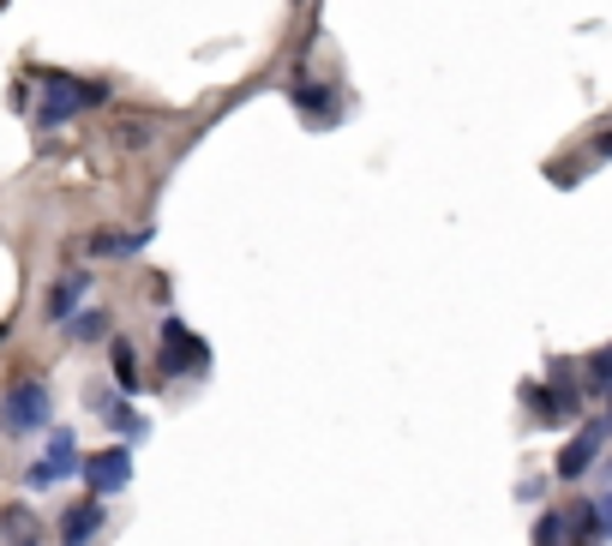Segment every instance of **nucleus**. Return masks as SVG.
<instances>
[{
	"mask_svg": "<svg viewBox=\"0 0 612 546\" xmlns=\"http://www.w3.org/2000/svg\"><path fill=\"white\" fill-rule=\"evenodd\" d=\"M91 102H102V84L72 79V72H42V109H37L42 127H61L79 109H91Z\"/></svg>",
	"mask_w": 612,
	"mask_h": 546,
	"instance_id": "obj_1",
	"label": "nucleus"
},
{
	"mask_svg": "<svg viewBox=\"0 0 612 546\" xmlns=\"http://www.w3.org/2000/svg\"><path fill=\"white\" fill-rule=\"evenodd\" d=\"M49 415H54V391L37 385V378H24V385L0 396V426L7 433H37V426H49Z\"/></svg>",
	"mask_w": 612,
	"mask_h": 546,
	"instance_id": "obj_2",
	"label": "nucleus"
},
{
	"mask_svg": "<svg viewBox=\"0 0 612 546\" xmlns=\"http://www.w3.org/2000/svg\"><path fill=\"white\" fill-rule=\"evenodd\" d=\"M84 481H91V493H97V498H114V493H127V486H132V451H127V445H109V451H97L91 463H84Z\"/></svg>",
	"mask_w": 612,
	"mask_h": 546,
	"instance_id": "obj_3",
	"label": "nucleus"
},
{
	"mask_svg": "<svg viewBox=\"0 0 612 546\" xmlns=\"http://www.w3.org/2000/svg\"><path fill=\"white\" fill-rule=\"evenodd\" d=\"M192 366H204V343L187 331L181 318H169L162 324V373L181 378V373H192Z\"/></svg>",
	"mask_w": 612,
	"mask_h": 546,
	"instance_id": "obj_4",
	"label": "nucleus"
},
{
	"mask_svg": "<svg viewBox=\"0 0 612 546\" xmlns=\"http://www.w3.org/2000/svg\"><path fill=\"white\" fill-rule=\"evenodd\" d=\"M67 475H79V451H72V433H49V451L31 463V486H61Z\"/></svg>",
	"mask_w": 612,
	"mask_h": 546,
	"instance_id": "obj_5",
	"label": "nucleus"
},
{
	"mask_svg": "<svg viewBox=\"0 0 612 546\" xmlns=\"http://www.w3.org/2000/svg\"><path fill=\"white\" fill-rule=\"evenodd\" d=\"M601 445H606V426L601 421H589L582 433L571 438V445L559 451V481H582L594 468V456H601Z\"/></svg>",
	"mask_w": 612,
	"mask_h": 546,
	"instance_id": "obj_6",
	"label": "nucleus"
},
{
	"mask_svg": "<svg viewBox=\"0 0 612 546\" xmlns=\"http://www.w3.org/2000/svg\"><path fill=\"white\" fill-rule=\"evenodd\" d=\"M97 528H102V498H97V493L79 498V505L61 516V540H67V546H91Z\"/></svg>",
	"mask_w": 612,
	"mask_h": 546,
	"instance_id": "obj_7",
	"label": "nucleus"
},
{
	"mask_svg": "<svg viewBox=\"0 0 612 546\" xmlns=\"http://www.w3.org/2000/svg\"><path fill=\"white\" fill-rule=\"evenodd\" d=\"M0 540L7 546H42V523L24 505H0Z\"/></svg>",
	"mask_w": 612,
	"mask_h": 546,
	"instance_id": "obj_8",
	"label": "nucleus"
},
{
	"mask_svg": "<svg viewBox=\"0 0 612 546\" xmlns=\"http://www.w3.org/2000/svg\"><path fill=\"white\" fill-rule=\"evenodd\" d=\"M529 403H534L541 421H571L576 415V391H564V385H529Z\"/></svg>",
	"mask_w": 612,
	"mask_h": 546,
	"instance_id": "obj_9",
	"label": "nucleus"
},
{
	"mask_svg": "<svg viewBox=\"0 0 612 546\" xmlns=\"http://www.w3.org/2000/svg\"><path fill=\"white\" fill-rule=\"evenodd\" d=\"M79 301H84V276H72V283L49 289V301H42V313H49L54 324H67L72 313H79Z\"/></svg>",
	"mask_w": 612,
	"mask_h": 546,
	"instance_id": "obj_10",
	"label": "nucleus"
},
{
	"mask_svg": "<svg viewBox=\"0 0 612 546\" xmlns=\"http://www.w3.org/2000/svg\"><path fill=\"white\" fill-rule=\"evenodd\" d=\"M144 241H151V234H114V229H97V234H91V253H97V259H127V253H139Z\"/></svg>",
	"mask_w": 612,
	"mask_h": 546,
	"instance_id": "obj_11",
	"label": "nucleus"
},
{
	"mask_svg": "<svg viewBox=\"0 0 612 546\" xmlns=\"http://www.w3.org/2000/svg\"><path fill=\"white\" fill-rule=\"evenodd\" d=\"M109 361H114V378H121V391L132 396V391H139V354H132V343H109Z\"/></svg>",
	"mask_w": 612,
	"mask_h": 546,
	"instance_id": "obj_12",
	"label": "nucleus"
},
{
	"mask_svg": "<svg viewBox=\"0 0 612 546\" xmlns=\"http://www.w3.org/2000/svg\"><path fill=\"white\" fill-rule=\"evenodd\" d=\"M102 331H109V313H102V306H97V313H79V318H67V336H72V343H97Z\"/></svg>",
	"mask_w": 612,
	"mask_h": 546,
	"instance_id": "obj_13",
	"label": "nucleus"
},
{
	"mask_svg": "<svg viewBox=\"0 0 612 546\" xmlns=\"http://www.w3.org/2000/svg\"><path fill=\"white\" fill-rule=\"evenodd\" d=\"M564 523L576 528V540H606V528H601V510H594V505H576L571 516H564Z\"/></svg>",
	"mask_w": 612,
	"mask_h": 546,
	"instance_id": "obj_14",
	"label": "nucleus"
},
{
	"mask_svg": "<svg viewBox=\"0 0 612 546\" xmlns=\"http://www.w3.org/2000/svg\"><path fill=\"white\" fill-rule=\"evenodd\" d=\"M589 385L601 391V396H612V343H606V348L589 361Z\"/></svg>",
	"mask_w": 612,
	"mask_h": 546,
	"instance_id": "obj_15",
	"label": "nucleus"
},
{
	"mask_svg": "<svg viewBox=\"0 0 612 546\" xmlns=\"http://www.w3.org/2000/svg\"><path fill=\"white\" fill-rule=\"evenodd\" d=\"M564 528H571V523H564L559 510H546L541 528H534V546H564Z\"/></svg>",
	"mask_w": 612,
	"mask_h": 546,
	"instance_id": "obj_16",
	"label": "nucleus"
},
{
	"mask_svg": "<svg viewBox=\"0 0 612 546\" xmlns=\"http://www.w3.org/2000/svg\"><path fill=\"white\" fill-rule=\"evenodd\" d=\"M594 510H601V528H606V540H612V493L601 498V505H594Z\"/></svg>",
	"mask_w": 612,
	"mask_h": 546,
	"instance_id": "obj_17",
	"label": "nucleus"
},
{
	"mask_svg": "<svg viewBox=\"0 0 612 546\" xmlns=\"http://www.w3.org/2000/svg\"><path fill=\"white\" fill-rule=\"evenodd\" d=\"M594 151H601V156H612V132H601V139H594Z\"/></svg>",
	"mask_w": 612,
	"mask_h": 546,
	"instance_id": "obj_18",
	"label": "nucleus"
},
{
	"mask_svg": "<svg viewBox=\"0 0 612 546\" xmlns=\"http://www.w3.org/2000/svg\"><path fill=\"white\" fill-rule=\"evenodd\" d=\"M0 343H7V324H0Z\"/></svg>",
	"mask_w": 612,
	"mask_h": 546,
	"instance_id": "obj_19",
	"label": "nucleus"
},
{
	"mask_svg": "<svg viewBox=\"0 0 612 546\" xmlns=\"http://www.w3.org/2000/svg\"><path fill=\"white\" fill-rule=\"evenodd\" d=\"M576 546H594V540H576Z\"/></svg>",
	"mask_w": 612,
	"mask_h": 546,
	"instance_id": "obj_20",
	"label": "nucleus"
},
{
	"mask_svg": "<svg viewBox=\"0 0 612 546\" xmlns=\"http://www.w3.org/2000/svg\"><path fill=\"white\" fill-rule=\"evenodd\" d=\"M606 433H612V415H606Z\"/></svg>",
	"mask_w": 612,
	"mask_h": 546,
	"instance_id": "obj_21",
	"label": "nucleus"
}]
</instances>
